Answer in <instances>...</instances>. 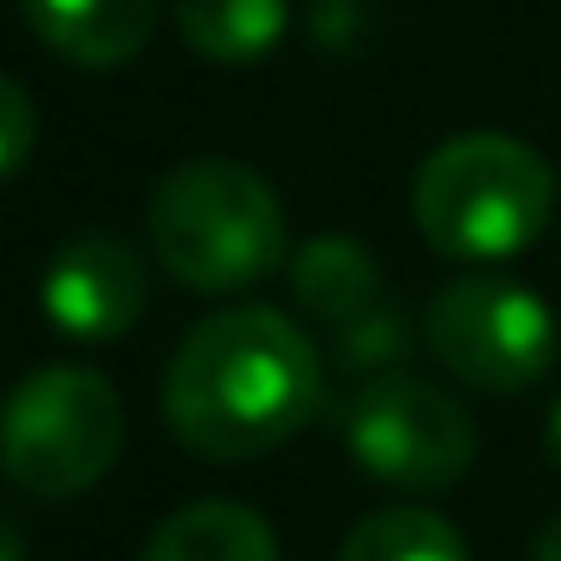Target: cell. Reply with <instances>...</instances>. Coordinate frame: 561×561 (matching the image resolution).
Wrapping results in <instances>:
<instances>
[{"instance_id":"cell-17","label":"cell","mask_w":561,"mask_h":561,"mask_svg":"<svg viewBox=\"0 0 561 561\" xmlns=\"http://www.w3.org/2000/svg\"><path fill=\"white\" fill-rule=\"evenodd\" d=\"M0 561H25V531H19V519H7V513H0Z\"/></svg>"},{"instance_id":"cell-2","label":"cell","mask_w":561,"mask_h":561,"mask_svg":"<svg viewBox=\"0 0 561 561\" xmlns=\"http://www.w3.org/2000/svg\"><path fill=\"white\" fill-rule=\"evenodd\" d=\"M158 266L199 296H230L260 284L290 248V224L266 175L230 158L175 163L146 211Z\"/></svg>"},{"instance_id":"cell-3","label":"cell","mask_w":561,"mask_h":561,"mask_svg":"<svg viewBox=\"0 0 561 561\" xmlns=\"http://www.w3.org/2000/svg\"><path fill=\"white\" fill-rule=\"evenodd\" d=\"M556 175L513 134H459L416 170V230L453 260H507L549 224Z\"/></svg>"},{"instance_id":"cell-6","label":"cell","mask_w":561,"mask_h":561,"mask_svg":"<svg viewBox=\"0 0 561 561\" xmlns=\"http://www.w3.org/2000/svg\"><path fill=\"white\" fill-rule=\"evenodd\" d=\"M423 344L477 392H525L556 363V314L525 284L453 278L423 308Z\"/></svg>"},{"instance_id":"cell-13","label":"cell","mask_w":561,"mask_h":561,"mask_svg":"<svg viewBox=\"0 0 561 561\" xmlns=\"http://www.w3.org/2000/svg\"><path fill=\"white\" fill-rule=\"evenodd\" d=\"M411 351H416L411 314H404L399 302H387V296L368 302L363 314H351V320L332 327V363H339L344 375H356V380L392 375V368L411 363Z\"/></svg>"},{"instance_id":"cell-14","label":"cell","mask_w":561,"mask_h":561,"mask_svg":"<svg viewBox=\"0 0 561 561\" xmlns=\"http://www.w3.org/2000/svg\"><path fill=\"white\" fill-rule=\"evenodd\" d=\"M387 25L380 0H314V43L327 55H363Z\"/></svg>"},{"instance_id":"cell-7","label":"cell","mask_w":561,"mask_h":561,"mask_svg":"<svg viewBox=\"0 0 561 561\" xmlns=\"http://www.w3.org/2000/svg\"><path fill=\"white\" fill-rule=\"evenodd\" d=\"M43 314L79 344H110L146 314V260L115 230H79L43 272Z\"/></svg>"},{"instance_id":"cell-4","label":"cell","mask_w":561,"mask_h":561,"mask_svg":"<svg viewBox=\"0 0 561 561\" xmlns=\"http://www.w3.org/2000/svg\"><path fill=\"white\" fill-rule=\"evenodd\" d=\"M127 440L122 392L79 363L37 368L0 411V471L37 501H73L110 477Z\"/></svg>"},{"instance_id":"cell-8","label":"cell","mask_w":561,"mask_h":561,"mask_svg":"<svg viewBox=\"0 0 561 561\" xmlns=\"http://www.w3.org/2000/svg\"><path fill=\"white\" fill-rule=\"evenodd\" d=\"M25 19L61 61L127 67L151 43L158 0H25Z\"/></svg>"},{"instance_id":"cell-18","label":"cell","mask_w":561,"mask_h":561,"mask_svg":"<svg viewBox=\"0 0 561 561\" xmlns=\"http://www.w3.org/2000/svg\"><path fill=\"white\" fill-rule=\"evenodd\" d=\"M543 453H549V465L561 471V399L549 404V423H543Z\"/></svg>"},{"instance_id":"cell-11","label":"cell","mask_w":561,"mask_h":561,"mask_svg":"<svg viewBox=\"0 0 561 561\" xmlns=\"http://www.w3.org/2000/svg\"><path fill=\"white\" fill-rule=\"evenodd\" d=\"M175 25L194 55L218 67H248L278 49L290 0H175Z\"/></svg>"},{"instance_id":"cell-12","label":"cell","mask_w":561,"mask_h":561,"mask_svg":"<svg viewBox=\"0 0 561 561\" xmlns=\"http://www.w3.org/2000/svg\"><path fill=\"white\" fill-rule=\"evenodd\" d=\"M339 561H465V543L428 507H380L344 537Z\"/></svg>"},{"instance_id":"cell-1","label":"cell","mask_w":561,"mask_h":561,"mask_svg":"<svg viewBox=\"0 0 561 561\" xmlns=\"http://www.w3.org/2000/svg\"><path fill=\"white\" fill-rule=\"evenodd\" d=\"M320 404V356L278 308H224L175 344L163 368V423L199 459H260Z\"/></svg>"},{"instance_id":"cell-16","label":"cell","mask_w":561,"mask_h":561,"mask_svg":"<svg viewBox=\"0 0 561 561\" xmlns=\"http://www.w3.org/2000/svg\"><path fill=\"white\" fill-rule=\"evenodd\" d=\"M531 561H561V513L537 531V543H531Z\"/></svg>"},{"instance_id":"cell-15","label":"cell","mask_w":561,"mask_h":561,"mask_svg":"<svg viewBox=\"0 0 561 561\" xmlns=\"http://www.w3.org/2000/svg\"><path fill=\"white\" fill-rule=\"evenodd\" d=\"M31 146H37V110L13 73H0V182L31 158Z\"/></svg>"},{"instance_id":"cell-9","label":"cell","mask_w":561,"mask_h":561,"mask_svg":"<svg viewBox=\"0 0 561 561\" xmlns=\"http://www.w3.org/2000/svg\"><path fill=\"white\" fill-rule=\"evenodd\" d=\"M139 561H278V537L242 501H194L146 537Z\"/></svg>"},{"instance_id":"cell-10","label":"cell","mask_w":561,"mask_h":561,"mask_svg":"<svg viewBox=\"0 0 561 561\" xmlns=\"http://www.w3.org/2000/svg\"><path fill=\"white\" fill-rule=\"evenodd\" d=\"M290 290L320 327H339L380 302V266L356 236H314L290 254Z\"/></svg>"},{"instance_id":"cell-5","label":"cell","mask_w":561,"mask_h":561,"mask_svg":"<svg viewBox=\"0 0 561 561\" xmlns=\"http://www.w3.org/2000/svg\"><path fill=\"white\" fill-rule=\"evenodd\" d=\"M344 447L375 483L435 495L453 489L477 459V428L453 392L423 375H375L344 404Z\"/></svg>"}]
</instances>
